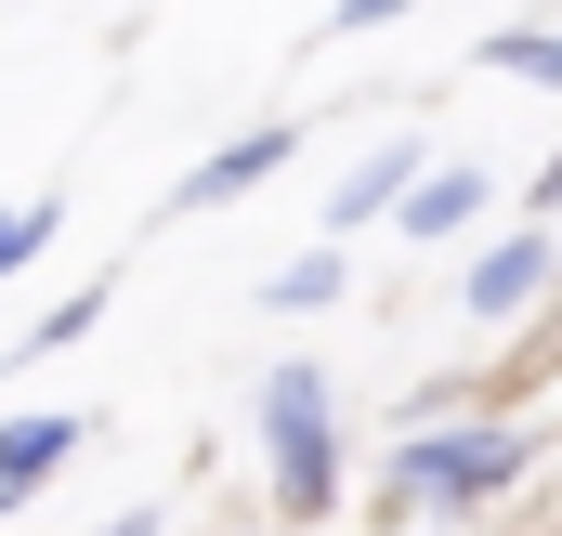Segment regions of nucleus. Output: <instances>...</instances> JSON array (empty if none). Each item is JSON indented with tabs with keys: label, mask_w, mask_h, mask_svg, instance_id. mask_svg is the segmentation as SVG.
Here are the masks:
<instances>
[{
	"label": "nucleus",
	"mask_w": 562,
	"mask_h": 536,
	"mask_svg": "<svg viewBox=\"0 0 562 536\" xmlns=\"http://www.w3.org/2000/svg\"><path fill=\"white\" fill-rule=\"evenodd\" d=\"M537 288H550V236H537V223H510L497 249H471V275H458V301H471L484 327H510Z\"/></svg>",
	"instance_id": "7ed1b4c3"
},
{
	"label": "nucleus",
	"mask_w": 562,
	"mask_h": 536,
	"mask_svg": "<svg viewBox=\"0 0 562 536\" xmlns=\"http://www.w3.org/2000/svg\"><path fill=\"white\" fill-rule=\"evenodd\" d=\"M340 288H353V263H340V249H301V263L262 275V301H276V314H327Z\"/></svg>",
	"instance_id": "0eeeda50"
},
{
	"label": "nucleus",
	"mask_w": 562,
	"mask_h": 536,
	"mask_svg": "<svg viewBox=\"0 0 562 536\" xmlns=\"http://www.w3.org/2000/svg\"><path fill=\"white\" fill-rule=\"evenodd\" d=\"M406 170H419V157H406V144H380V157L340 183V223H380V210H406Z\"/></svg>",
	"instance_id": "6e6552de"
},
{
	"label": "nucleus",
	"mask_w": 562,
	"mask_h": 536,
	"mask_svg": "<svg viewBox=\"0 0 562 536\" xmlns=\"http://www.w3.org/2000/svg\"><path fill=\"white\" fill-rule=\"evenodd\" d=\"M524 471H537L524 432H497V418H419V432H393L380 524H458V511H497Z\"/></svg>",
	"instance_id": "f257e3e1"
},
{
	"label": "nucleus",
	"mask_w": 562,
	"mask_h": 536,
	"mask_svg": "<svg viewBox=\"0 0 562 536\" xmlns=\"http://www.w3.org/2000/svg\"><path fill=\"white\" fill-rule=\"evenodd\" d=\"M537 210H562V157H550V170H537Z\"/></svg>",
	"instance_id": "ddd939ff"
},
{
	"label": "nucleus",
	"mask_w": 562,
	"mask_h": 536,
	"mask_svg": "<svg viewBox=\"0 0 562 536\" xmlns=\"http://www.w3.org/2000/svg\"><path fill=\"white\" fill-rule=\"evenodd\" d=\"M393 13H419V0H340V13H327V26H340V40H353V26H393Z\"/></svg>",
	"instance_id": "f8f14e48"
},
{
	"label": "nucleus",
	"mask_w": 562,
	"mask_h": 536,
	"mask_svg": "<svg viewBox=\"0 0 562 536\" xmlns=\"http://www.w3.org/2000/svg\"><path fill=\"white\" fill-rule=\"evenodd\" d=\"M484 223V170H419L406 183V236H471Z\"/></svg>",
	"instance_id": "423d86ee"
},
{
	"label": "nucleus",
	"mask_w": 562,
	"mask_h": 536,
	"mask_svg": "<svg viewBox=\"0 0 562 536\" xmlns=\"http://www.w3.org/2000/svg\"><path fill=\"white\" fill-rule=\"evenodd\" d=\"M53 223H66L53 197H13V210H0V288H13V275H26L40 249H53Z\"/></svg>",
	"instance_id": "9d476101"
},
{
	"label": "nucleus",
	"mask_w": 562,
	"mask_h": 536,
	"mask_svg": "<svg viewBox=\"0 0 562 536\" xmlns=\"http://www.w3.org/2000/svg\"><path fill=\"white\" fill-rule=\"evenodd\" d=\"M288 157H301V132H288V119H262V132H236V144H210V157H196V170H183V197H170V210H236V197H249V183H262V170H288Z\"/></svg>",
	"instance_id": "20e7f679"
},
{
	"label": "nucleus",
	"mask_w": 562,
	"mask_h": 536,
	"mask_svg": "<svg viewBox=\"0 0 562 536\" xmlns=\"http://www.w3.org/2000/svg\"><path fill=\"white\" fill-rule=\"evenodd\" d=\"M484 66H510V79L562 92V26H497V40H484Z\"/></svg>",
	"instance_id": "1a4fd4ad"
},
{
	"label": "nucleus",
	"mask_w": 562,
	"mask_h": 536,
	"mask_svg": "<svg viewBox=\"0 0 562 536\" xmlns=\"http://www.w3.org/2000/svg\"><path fill=\"white\" fill-rule=\"evenodd\" d=\"M262 458H276L288 524L340 511V405H327V367H262Z\"/></svg>",
	"instance_id": "f03ea898"
},
{
	"label": "nucleus",
	"mask_w": 562,
	"mask_h": 536,
	"mask_svg": "<svg viewBox=\"0 0 562 536\" xmlns=\"http://www.w3.org/2000/svg\"><path fill=\"white\" fill-rule=\"evenodd\" d=\"M66 458H79V418H66V405H40V418H0V511H26V498L66 471Z\"/></svg>",
	"instance_id": "39448f33"
},
{
	"label": "nucleus",
	"mask_w": 562,
	"mask_h": 536,
	"mask_svg": "<svg viewBox=\"0 0 562 536\" xmlns=\"http://www.w3.org/2000/svg\"><path fill=\"white\" fill-rule=\"evenodd\" d=\"M92 327H105V275H92V288H66V301L26 327V354H66V340H92Z\"/></svg>",
	"instance_id": "9b49d317"
},
{
	"label": "nucleus",
	"mask_w": 562,
	"mask_h": 536,
	"mask_svg": "<svg viewBox=\"0 0 562 536\" xmlns=\"http://www.w3.org/2000/svg\"><path fill=\"white\" fill-rule=\"evenodd\" d=\"M105 536H157V511H119V524H105Z\"/></svg>",
	"instance_id": "4468645a"
}]
</instances>
